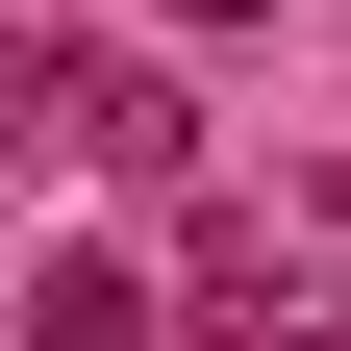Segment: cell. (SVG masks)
<instances>
[{"instance_id": "1", "label": "cell", "mask_w": 351, "mask_h": 351, "mask_svg": "<svg viewBox=\"0 0 351 351\" xmlns=\"http://www.w3.org/2000/svg\"><path fill=\"white\" fill-rule=\"evenodd\" d=\"M51 125H75V151H101V176H176V151H201V101H176V75H51Z\"/></svg>"}, {"instance_id": "2", "label": "cell", "mask_w": 351, "mask_h": 351, "mask_svg": "<svg viewBox=\"0 0 351 351\" xmlns=\"http://www.w3.org/2000/svg\"><path fill=\"white\" fill-rule=\"evenodd\" d=\"M51 75H75V51H0V151H25V125H51Z\"/></svg>"}, {"instance_id": "3", "label": "cell", "mask_w": 351, "mask_h": 351, "mask_svg": "<svg viewBox=\"0 0 351 351\" xmlns=\"http://www.w3.org/2000/svg\"><path fill=\"white\" fill-rule=\"evenodd\" d=\"M201 25H276V0H201Z\"/></svg>"}]
</instances>
